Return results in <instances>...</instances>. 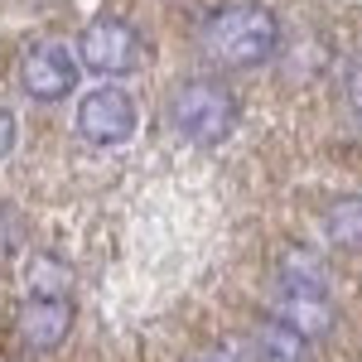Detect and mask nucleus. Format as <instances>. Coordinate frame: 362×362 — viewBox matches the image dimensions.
Segmentation results:
<instances>
[{
  "instance_id": "6",
  "label": "nucleus",
  "mask_w": 362,
  "mask_h": 362,
  "mask_svg": "<svg viewBox=\"0 0 362 362\" xmlns=\"http://www.w3.org/2000/svg\"><path fill=\"white\" fill-rule=\"evenodd\" d=\"M73 329V305L68 300H34L25 295L20 305V338H25L34 353H54L58 343Z\"/></svg>"
},
{
  "instance_id": "7",
  "label": "nucleus",
  "mask_w": 362,
  "mask_h": 362,
  "mask_svg": "<svg viewBox=\"0 0 362 362\" xmlns=\"http://www.w3.org/2000/svg\"><path fill=\"white\" fill-rule=\"evenodd\" d=\"M271 319L290 324L295 334H305V338H324L329 329H334V305H329L324 295H295V290H280L276 285Z\"/></svg>"
},
{
  "instance_id": "4",
  "label": "nucleus",
  "mask_w": 362,
  "mask_h": 362,
  "mask_svg": "<svg viewBox=\"0 0 362 362\" xmlns=\"http://www.w3.org/2000/svg\"><path fill=\"white\" fill-rule=\"evenodd\" d=\"M136 126H140L136 102L121 87H97L78 102V136L92 145H126L136 136Z\"/></svg>"
},
{
  "instance_id": "2",
  "label": "nucleus",
  "mask_w": 362,
  "mask_h": 362,
  "mask_svg": "<svg viewBox=\"0 0 362 362\" xmlns=\"http://www.w3.org/2000/svg\"><path fill=\"white\" fill-rule=\"evenodd\" d=\"M237 116H242V107H237L232 87H223L218 78H184L165 97V126L179 140L203 145V150L223 145L237 131Z\"/></svg>"
},
{
  "instance_id": "8",
  "label": "nucleus",
  "mask_w": 362,
  "mask_h": 362,
  "mask_svg": "<svg viewBox=\"0 0 362 362\" xmlns=\"http://www.w3.org/2000/svg\"><path fill=\"white\" fill-rule=\"evenodd\" d=\"M276 280H280V290H295V295H324L329 300V261L319 256V251H309V247H290L285 256H280V266H276Z\"/></svg>"
},
{
  "instance_id": "11",
  "label": "nucleus",
  "mask_w": 362,
  "mask_h": 362,
  "mask_svg": "<svg viewBox=\"0 0 362 362\" xmlns=\"http://www.w3.org/2000/svg\"><path fill=\"white\" fill-rule=\"evenodd\" d=\"M305 334H295L290 324H280V319H266L261 329H256V358L261 362H305Z\"/></svg>"
},
{
  "instance_id": "13",
  "label": "nucleus",
  "mask_w": 362,
  "mask_h": 362,
  "mask_svg": "<svg viewBox=\"0 0 362 362\" xmlns=\"http://www.w3.org/2000/svg\"><path fill=\"white\" fill-rule=\"evenodd\" d=\"M15 242H20V218H15V208L0 203V251H10Z\"/></svg>"
},
{
  "instance_id": "3",
  "label": "nucleus",
  "mask_w": 362,
  "mask_h": 362,
  "mask_svg": "<svg viewBox=\"0 0 362 362\" xmlns=\"http://www.w3.org/2000/svg\"><path fill=\"white\" fill-rule=\"evenodd\" d=\"M140 54H145V44H140V34L121 15H97L78 34V63L92 68L97 78H126V73H136Z\"/></svg>"
},
{
  "instance_id": "1",
  "label": "nucleus",
  "mask_w": 362,
  "mask_h": 362,
  "mask_svg": "<svg viewBox=\"0 0 362 362\" xmlns=\"http://www.w3.org/2000/svg\"><path fill=\"white\" fill-rule=\"evenodd\" d=\"M198 49L218 68H261L266 58L280 54V25L266 5H223L198 29Z\"/></svg>"
},
{
  "instance_id": "12",
  "label": "nucleus",
  "mask_w": 362,
  "mask_h": 362,
  "mask_svg": "<svg viewBox=\"0 0 362 362\" xmlns=\"http://www.w3.org/2000/svg\"><path fill=\"white\" fill-rule=\"evenodd\" d=\"M343 97H348L353 116H362V54L348 63V78H343Z\"/></svg>"
},
{
  "instance_id": "14",
  "label": "nucleus",
  "mask_w": 362,
  "mask_h": 362,
  "mask_svg": "<svg viewBox=\"0 0 362 362\" xmlns=\"http://www.w3.org/2000/svg\"><path fill=\"white\" fill-rule=\"evenodd\" d=\"M10 150H15V116L0 107V160H5Z\"/></svg>"
},
{
  "instance_id": "10",
  "label": "nucleus",
  "mask_w": 362,
  "mask_h": 362,
  "mask_svg": "<svg viewBox=\"0 0 362 362\" xmlns=\"http://www.w3.org/2000/svg\"><path fill=\"white\" fill-rule=\"evenodd\" d=\"M324 237L343 251H362V194H348V198H338V203H329Z\"/></svg>"
},
{
  "instance_id": "5",
  "label": "nucleus",
  "mask_w": 362,
  "mask_h": 362,
  "mask_svg": "<svg viewBox=\"0 0 362 362\" xmlns=\"http://www.w3.org/2000/svg\"><path fill=\"white\" fill-rule=\"evenodd\" d=\"M20 87L34 102H58L78 87V58L63 44H34L20 58Z\"/></svg>"
},
{
  "instance_id": "9",
  "label": "nucleus",
  "mask_w": 362,
  "mask_h": 362,
  "mask_svg": "<svg viewBox=\"0 0 362 362\" xmlns=\"http://www.w3.org/2000/svg\"><path fill=\"white\" fill-rule=\"evenodd\" d=\"M20 285H25V295L34 300H68L73 295V271L49 256V251H34L25 256V266H20Z\"/></svg>"
}]
</instances>
